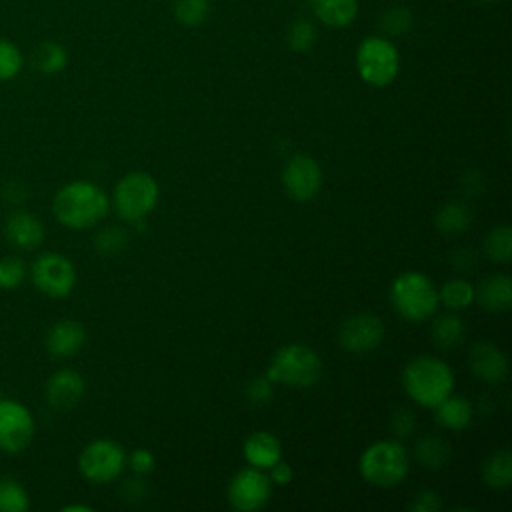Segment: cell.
Segmentation results:
<instances>
[{"mask_svg": "<svg viewBox=\"0 0 512 512\" xmlns=\"http://www.w3.org/2000/svg\"><path fill=\"white\" fill-rule=\"evenodd\" d=\"M30 278L38 292L50 298H64L76 284V268L64 254L44 252L32 262Z\"/></svg>", "mask_w": 512, "mask_h": 512, "instance_id": "9c48e42d", "label": "cell"}, {"mask_svg": "<svg viewBox=\"0 0 512 512\" xmlns=\"http://www.w3.org/2000/svg\"><path fill=\"white\" fill-rule=\"evenodd\" d=\"M356 68L366 84L388 86L400 70L398 48L384 36L364 38L356 50Z\"/></svg>", "mask_w": 512, "mask_h": 512, "instance_id": "52a82bcc", "label": "cell"}, {"mask_svg": "<svg viewBox=\"0 0 512 512\" xmlns=\"http://www.w3.org/2000/svg\"><path fill=\"white\" fill-rule=\"evenodd\" d=\"M384 338V324L372 312H358L342 320L338 328V342L346 352L366 354L380 346Z\"/></svg>", "mask_w": 512, "mask_h": 512, "instance_id": "4fadbf2b", "label": "cell"}, {"mask_svg": "<svg viewBox=\"0 0 512 512\" xmlns=\"http://www.w3.org/2000/svg\"><path fill=\"white\" fill-rule=\"evenodd\" d=\"M414 456L416 460L428 468V470H440L444 468L448 462H450V456H452V448L450 444L440 438V436H422L416 446H414Z\"/></svg>", "mask_w": 512, "mask_h": 512, "instance_id": "603a6c76", "label": "cell"}, {"mask_svg": "<svg viewBox=\"0 0 512 512\" xmlns=\"http://www.w3.org/2000/svg\"><path fill=\"white\" fill-rule=\"evenodd\" d=\"M160 196L158 182L148 172H128L114 188V210L126 222H140L148 216Z\"/></svg>", "mask_w": 512, "mask_h": 512, "instance_id": "8992f818", "label": "cell"}, {"mask_svg": "<svg viewBox=\"0 0 512 512\" xmlns=\"http://www.w3.org/2000/svg\"><path fill=\"white\" fill-rule=\"evenodd\" d=\"M86 342V330L78 320L62 318L46 332V350L54 358L74 356Z\"/></svg>", "mask_w": 512, "mask_h": 512, "instance_id": "2e32d148", "label": "cell"}, {"mask_svg": "<svg viewBox=\"0 0 512 512\" xmlns=\"http://www.w3.org/2000/svg\"><path fill=\"white\" fill-rule=\"evenodd\" d=\"M210 16V0H174V18L186 26L196 28Z\"/></svg>", "mask_w": 512, "mask_h": 512, "instance_id": "f546056e", "label": "cell"}, {"mask_svg": "<svg viewBox=\"0 0 512 512\" xmlns=\"http://www.w3.org/2000/svg\"><path fill=\"white\" fill-rule=\"evenodd\" d=\"M126 246V232L116 228V226H110V228H104L96 234L94 238V248L104 254V256H112V254H118L122 248Z\"/></svg>", "mask_w": 512, "mask_h": 512, "instance_id": "e575fe53", "label": "cell"}, {"mask_svg": "<svg viewBox=\"0 0 512 512\" xmlns=\"http://www.w3.org/2000/svg\"><path fill=\"white\" fill-rule=\"evenodd\" d=\"M86 392L84 378L70 368H62L54 372L46 382V400L52 408L68 410L76 406Z\"/></svg>", "mask_w": 512, "mask_h": 512, "instance_id": "9a60e30c", "label": "cell"}, {"mask_svg": "<svg viewBox=\"0 0 512 512\" xmlns=\"http://www.w3.org/2000/svg\"><path fill=\"white\" fill-rule=\"evenodd\" d=\"M126 464L124 448L108 438L86 444L78 456L80 474L92 484H108L120 476Z\"/></svg>", "mask_w": 512, "mask_h": 512, "instance_id": "ba28073f", "label": "cell"}, {"mask_svg": "<svg viewBox=\"0 0 512 512\" xmlns=\"http://www.w3.org/2000/svg\"><path fill=\"white\" fill-rule=\"evenodd\" d=\"M62 512H92V508L86 504H68L62 508Z\"/></svg>", "mask_w": 512, "mask_h": 512, "instance_id": "b9f144b4", "label": "cell"}, {"mask_svg": "<svg viewBox=\"0 0 512 512\" xmlns=\"http://www.w3.org/2000/svg\"><path fill=\"white\" fill-rule=\"evenodd\" d=\"M474 300L488 312H504L512 306V280L506 274H488L474 288Z\"/></svg>", "mask_w": 512, "mask_h": 512, "instance_id": "ac0fdd59", "label": "cell"}, {"mask_svg": "<svg viewBox=\"0 0 512 512\" xmlns=\"http://www.w3.org/2000/svg\"><path fill=\"white\" fill-rule=\"evenodd\" d=\"M436 408V422L448 430H464L470 426L474 410L464 396H446Z\"/></svg>", "mask_w": 512, "mask_h": 512, "instance_id": "44dd1931", "label": "cell"}, {"mask_svg": "<svg viewBox=\"0 0 512 512\" xmlns=\"http://www.w3.org/2000/svg\"><path fill=\"white\" fill-rule=\"evenodd\" d=\"M402 386L418 406L434 408L452 394L454 374L444 360L422 354L404 366Z\"/></svg>", "mask_w": 512, "mask_h": 512, "instance_id": "7a4b0ae2", "label": "cell"}, {"mask_svg": "<svg viewBox=\"0 0 512 512\" xmlns=\"http://www.w3.org/2000/svg\"><path fill=\"white\" fill-rule=\"evenodd\" d=\"M438 302L448 310H464L474 302V286L464 278H452L438 290Z\"/></svg>", "mask_w": 512, "mask_h": 512, "instance_id": "83f0119b", "label": "cell"}, {"mask_svg": "<svg viewBox=\"0 0 512 512\" xmlns=\"http://www.w3.org/2000/svg\"><path fill=\"white\" fill-rule=\"evenodd\" d=\"M480 2H496V0H480Z\"/></svg>", "mask_w": 512, "mask_h": 512, "instance_id": "7bdbcfd3", "label": "cell"}, {"mask_svg": "<svg viewBox=\"0 0 512 512\" xmlns=\"http://www.w3.org/2000/svg\"><path fill=\"white\" fill-rule=\"evenodd\" d=\"M28 508L26 488L12 476H0V512H26Z\"/></svg>", "mask_w": 512, "mask_h": 512, "instance_id": "f1b7e54d", "label": "cell"}, {"mask_svg": "<svg viewBox=\"0 0 512 512\" xmlns=\"http://www.w3.org/2000/svg\"><path fill=\"white\" fill-rule=\"evenodd\" d=\"M440 506V498L432 490H420L410 502V510L414 512H438Z\"/></svg>", "mask_w": 512, "mask_h": 512, "instance_id": "74e56055", "label": "cell"}, {"mask_svg": "<svg viewBox=\"0 0 512 512\" xmlns=\"http://www.w3.org/2000/svg\"><path fill=\"white\" fill-rule=\"evenodd\" d=\"M4 236L12 246L20 250H34L44 240V226L34 214L16 210L4 222Z\"/></svg>", "mask_w": 512, "mask_h": 512, "instance_id": "e0dca14e", "label": "cell"}, {"mask_svg": "<svg viewBox=\"0 0 512 512\" xmlns=\"http://www.w3.org/2000/svg\"><path fill=\"white\" fill-rule=\"evenodd\" d=\"M110 210L108 194L94 182L76 180L62 186L52 200L56 220L72 230H86L98 224Z\"/></svg>", "mask_w": 512, "mask_h": 512, "instance_id": "6da1fadb", "label": "cell"}, {"mask_svg": "<svg viewBox=\"0 0 512 512\" xmlns=\"http://www.w3.org/2000/svg\"><path fill=\"white\" fill-rule=\"evenodd\" d=\"M434 222H436V228L444 236H456V234H462L464 230H468V226L472 222V214L466 204L448 202L436 212Z\"/></svg>", "mask_w": 512, "mask_h": 512, "instance_id": "d4e9b609", "label": "cell"}, {"mask_svg": "<svg viewBox=\"0 0 512 512\" xmlns=\"http://www.w3.org/2000/svg\"><path fill=\"white\" fill-rule=\"evenodd\" d=\"M414 16L408 8L404 6H392L382 12L380 16V30L386 36H402L412 28Z\"/></svg>", "mask_w": 512, "mask_h": 512, "instance_id": "1f68e13d", "label": "cell"}, {"mask_svg": "<svg viewBox=\"0 0 512 512\" xmlns=\"http://www.w3.org/2000/svg\"><path fill=\"white\" fill-rule=\"evenodd\" d=\"M124 498H128V496H138V500L146 494V486H144V482L140 480V478H132V480H128L126 484H124Z\"/></svg>", "mask_w": 512, "mask_h": 512, "instance_id": "60d3db41", "label": "cell"}, {"mask_svg": "<svg viewBox=\"0 0 512 512\" xmlns=\"http://www.w3.org/2000/svg\"><path fill=\"white\" fill-rule=\"evenodd\" d=\"M128 464L138 476H146L154 470L156 460H154V454L148 448H134L128 456Z\"/></svg>", "mask_w": 512, "mask_h": 512, "instance_id": "8d00e7d4", "label": "cell"}, {"mask_svg": "<svg viewBox=\"0 0 512 512\" xmlns=\"http://www.w3.org/2000/svg\"><path fill=\"white\" fill-rule=\"evenodd\" d=\"M24 58L18 46L6 38H0V82L12 80L22 70Z\"/></svg>", "mask_w": 512, "mask_h": 512, "instance_id": "d6a6232c", "label": "cell"}, {"mask_svg": "<svg viewBox=\"0 0 512 512\" xmlns=\"http://www.w3.org/2000/svg\"><path fill=\"white\" fill-rule=\"evenodd\" d=\"M482 482L490 488H508L512 484V454L508 448L492 452L482 462Z\"/></svg>", "mask_w": 512, "mask_h": 512, "instance_id": "cb8c5ba5", "label": "cell"}, {"mask_svg": "<svg viewBox=\"0 0 512 512\" xmlns=\"http://www.w3.org/2000/svg\"><path fill=\"white\" fill-rule=\"evenodd\" d=\"M266 376L274 384L310 388L322 376V360L318 352L306 344H286L280 346L270 358Z\"/></svg>", "mask_w": 512, "mask_h": 512, "instance_id": "3957f363", "label": "cell"}, {"mask_svg": "<svg viewBox=\"0 0 512 512\" xmlns=\"http://www.w3.org/2000/svg\"><path fill=\"white\" fill-rule=\"evenodd\" d=\"M34 436V416L18 400H0V450L22 452Z\"/></svg>", "mask_w": 512, "mask_h": 512, "instance_id": "8fae6325", "label": "cell"}, {"mask_svg": "<svg viewBox=\"0 0 512 512\" xmlns=\"http://www.w3.org/2000/svg\"><path fill=\"white\" fill-rule=\"evenodd\" d=\"M390 426H392V432L398 438H406L414 430V416H412V412L406 410V408H400L398 412H394Z\"/></svg>", "mask_w": 512, "mask_h": 512, "instance_id": "f35d334b", "label": "cell"}, {"mask_svg": "<svg viewBox=\"0 0 512 512\" xmlns=\"http://www.w3.org/2000/svg\"><path fill=\"white\" fill-rule=\"evenodd\" d=\"M228 502L234 510L252 512L266 506L272 494L270 478L254 466L238 470L228 482Z\"/></svg>", "mask_w": 512, "mask_h": 512, "instance_id": "30bf717a", "label": "cell"}, {"mask_svg": "<svg viewBox=\"0 0 512 512\" xmlns=\"http://www.w3.org/2000/svg\"><path fill=\"white\" fill-rule=\"evenodd\" d=\"M468 366L470 372L486 384H498L508 374L506 354L492 342L472 344L468 350Z\"/></svg>", "mask_w": 512, "mask_h": 512, "instance_id": "5bb4252c", "label": "cell"}, {"mask_svg": "<svg viewBox=\"0 0 512 512\" xmlns=\"http://www.w3.org/2000/svg\"><path fill=\"white\" fill-rule=\"evenodd\" d=\"M32 62H34V68L40 70L42 74H58L68 64V52L62 44L48 40L34 50Z\"/></svg>", "mask_w": 512, "mask_h": 512, "instance_id": "484cf974", "label": "cell"}, {"mask_svg": "<svg viewBox=\"0 0 512 512\" xmlns=\"http://www.w3.org/2000/svg\"><path fill=\"white\" fill-rule=\"evenodd\" d=\"M244 458L250 466L254 468H270L272 464H276L280 458H282V446H280V440L266 432V430H258V432H252L246 440H244Z\"/></svg>", "mask_w": 512, "mask_h": 512, "instance_id": "d6986e66", "label": "cell"}, {"mask_svg": "<svg viewBox=\"0 0 512 512\" xmlns=\"http://www.w3.org/2000/svg\"><path fill=\"white\" fill-rule=\"evenodd\" d=\"M244 394H246L250 404H256V406L268 404L272 400V396H274V382L266 374L264 376H256V378L248 380Z\"/></svg>", "mask_w": 512, "mask_h": 512, "instance_id": "d590c367", "label": "cell"}, {"mask_svg": "<svg viewBox=\"0 0 512 512\" xmlns=\"http://www.w3.org/2000/svg\"><path fill=\"white\" fill-rule=\"evenodd\" d=\"M466 326L458 314H440L430 326V340L440 350L456 348L464 338Z\"/></svg>", "mask_w": 512, "mask_h": 512, "instance_id": "7402d4cb", "label": "cell"}, {"mask_svg": "<svg viewBox=\"0 0 512 512\" xmlns=\"http://www.w3.org/2000/svg\"><path fill=\"white\" fill-rule=\"evenodd\" d=\"M26 278V264L18 256H4L0 260V288L14 290Z\"/></svg>", "mask_w": 512, "mask_h": 512, "instance_id": "836d02e7", "label": "cell"}, {"mask_svg": "<svg viewBox=\"0 0 512 512\" xmlns=\"http://www.w3.org/2000/svg\"><path fill=\"white\" fill-rule=\"evenodd\" d=\"M282 186L296 202L312 200L322 186V168L308 154H294L282 168Z\"/></svg>", "mask_w": 512, "mask_h": 512, "instance_id": "7c38bea8", "label": "cell"}, {"mask_svg": "<svg viewBox=\"0 0 512 512\" xmlns=\"http://www.w3.org/2000/svg\"><path fill=\"white\" fill-rule=\"evenodd\" d=\"M358 466L362 478L368 484L378 488H392L406 478L410 458L398 440H378L362 452Z\"/></svg>", "mask_w": 512, "mask_h": 512, "instance_id": "5b68a950", "label": "cell"}, {"mask_svg": "<svg viewBox=\"0 0 512 512\" xmlns=\"http://www.w3.org/2000/svg\"><path fill=\"white\" fill-rule=\"evenodd\" d=\"M270 482L272 484H278V486H284V484H290V480H292V476H294V472H292V466L288 464V462H282V460H278L276 464H272L270 468Z\"/></svg>", "mask_w": 512, "mask_h": 512, "instance_id": "ab89813d", "label": "cell"}, {"mask_svg": "<svg viewBox=\"0 0 512 512\" xmlns=\"http://www.w3.org/2000/svg\"><path fill=\"white\" fill-rule=\"evenodd\" d=\"M390 302L396 314L408 322H422L438 308V290L422 272H402L390 286Z\"/></svg>", "mask_w": 512, "mask_h": 512, "instance_id": "277c9868", "label": "cell"}, {"mask_svg": "<svg viewBox=\"0 0 512 512\" xmlns=\"http://www.w3.org/2000/svg\"><path fill=\"white\" fill-rule=\"evenodd\" d=\"M314 16L328 28H346L358 14V0H308Z\"/></svg>", "mask_w": 512, "mask_h": 512, "instance_id": "ffe728a7", "label": "cell"}, {"mask_svg": "<svg viewBox=\"0 0 512 512\" xmlns=\"http://www.w3.org/2000/svg\"><path fill=\"white\" fill-rule=\"evenodd\" d=\"M286 38H288V46H290L294 52L306 54V52H310V50L314 48L316 38H318V30H316V26H314L310 20L300 18V20H296V22L290 26Z\"/></svg>", "mask_w": 512, "mask_h": 512, "instance_id": "4dcf8cb0", "label": "cell"}, {"mask_svg": "<svg viewBox=\"0 0 512 512\" xmlns=\"http://www.w3.org/2000/svg\"><path fill=\"white\" fill-rule=\"evenodd\" d=\"M484 254L496 264H506L512 258V228L508 224L492 228L484 236Z\"/></svg>", "mask_w": 512, "mask_h": 512, "instance_id": "4316f807", "label": "cell"}]
</instances>
